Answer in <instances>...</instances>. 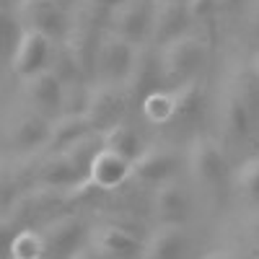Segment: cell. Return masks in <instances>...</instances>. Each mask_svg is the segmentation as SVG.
<instances>
[{
  "mask_svg": "<svg viewBox=\"0 0 259 259\" xmlns=\"http://www.w3.org/2000/svg\"><path fill=\"white\" fill-rule=\"evenodd\" d=\"M158 52H161V70L166 85H182L189 80H197V73L207 62L205 39L194 36L192 31L168 41L166 47H158Z\"/></svg>",
  "mask_w": 259,
  "mask_h": 259,
  "instance_id": "obj_1",
  "label": "cell"
},
{
  "mask_svg": "<svg viewBox=\"0 0 259 259\" xmlns=\"http://www.w3.org/2000/svg\"><path fill=\"white\" fill-rule=\"evenodd\" d=\"M135 55H138V45L114 34L112 29H106L101 36V45H99V55H96L94 80L127 85L133 65H135Z\"/></svg>",
  "mask_w": 259,
  "mask_h": 259,
  "instance_id": "obj_2",
  "label": "cell"
},
{
  "mask_svg": "<svg viewBox=\"0 0 259 259\" xmlns=\"http://www.w3.org/2000/svg\"><path fill=\"white\" fill-rule=\"evenodd\" d=\"M18 18L21 29H34L50 36L55 45L68 39L73 21L57 0H18Z\"/></svg>",
  "mask_w": 259,
  "mask_h": 259,
  "instance_id": "obj_3",
  "label": "cell"
},
{
  "mask_svg": "<svg viewBox=\"0 0 259 259\" xmlns=\"http://www.w3.org/2000/svg\"><path fill=\"white\" fill-rule=\"evenodd\" d=\"M127 85L117 83H91V94H89V106H85V119L91 122L96 133H104L112 124L124 119L127 112Z\"/></svg>",
  "mask_w": 259,
  "mask_h": 259,
  "instance_id": "obj_4",
  "label": "cell"
},
{
  "mask_svg": "<svg viewBox=\"0 0 259 259\" xmlns=\"http://www.w3.org/2000/svg\"><path fill=\"white\" fill-rule=\"evenodd\" d=\"M45 239V256H73L89 244V226L78 215H55L39 228Z\"/></svg>",
  "mask_w": 259,
  "mask_h": 259,
  "instance_id": "obj_5",
  "label": "cell"
},
{
  "mask_svg": "<svg viewBox=\"0 0 259 259\" xmlns=\"http://www.w3.org/2000/svg\"><path fill=\"white\" fill-rule=\"evenodd\" d=\"M34 179L45 192H83V189H89L85 171L65 150H50V156L39 163Z\"/></svg>",
  "mask_w": 259,
  "mask_h": 259,
  "instance_id": "obj_6",
  "label": "cell"
},
{
  "mask_svg": "<svg viewBox=\"0 0 259 259\" xmlns=\"http://www.w3.org/2000/svg\"><path fill=\"white\" fill-rule=\"evenodd\" d=\"M52 50H55V41L45 34H39L34 29H21L18 41L13 47L11 55V70L16 78L26 80L41 70L50 68V60H52Z\"/></svg>",
  "mask_w": 259,
  "mask_h": 259,
  "instance_id": "obj_7",
  "label": "cell"
},
{
  "mask_svg": "<svg viewBox=\"0 0 259 259\" xmlns=\"http://www.w3.org/2000/svg\"><path fill=\"white\" fill-rule=\"evenodd\" d=\"M189 168L194 182L205 189H218L228 179V158L221 145L210 138H194L189 150Z\"/></svg>",
  "mask_w": 259,
  "mask_h": 259,
  "instance_id": "obj_8",
  "label": "cell"
},
{
  "mask_svg": "<svg viewBox=\"0 0 259 259\" xmlns=\"http://www.w3.org/2000/svg\"><path fill=\"white\" fill-rule=\"evenodd\" d=\"M89 246L99 256L133 259L143 256V239L122 223H99L89 231Z\"/></svg>",
  "mask_w": 259,
  "mask_h": 259,
  "instance_id": "obj_9",
  "label": "cell"
},
{
  "mask_svg": "<svg viewBox=\"0 0 259 259\" xmlns=\"http://www.w3.org/2000/svg\"><path fill=\"white\" fill-rule=\"evenodd\" d=\"M192 16L187 0H153V24H150V45L166 47L168 41L184 36L192 29Z\"/></svg>",
  "mask_w": 259,
  "mask_h": 259,
  "instance_id": "obj_10",
  "label": "cell"
},
{
  "mask_svg": "<svg viewBox=\"0 0 259 259\" xmlns=\"http://www.w3.org/2000/svg\"><path fill=\"white\" fill-rule=\"evenodd\" d=\"M184 161L171 148H145L143 156L133 161V179L148 187H158L182 174Z\"/></svg>",
  "mask_w": 259,
  "mask_h": 259,
  "instance_id": "obj_11",
  "label": "cell"
},
{
  "mask_svg": "<svg viewBox=\"0 0 259 259\" xmlns=\"http://www.w3.org/2000/svg\"><path fill=\"white\" fill-rule=\"evenodd\" d=\"M150 24H153V0H127L109 16V29L138 47L150 41Z\"/></svg>",
  "mask_w": 259,
  "mask_h": 259,
  "instance_id": "obj_12",
  "label": "cell"
},
{
  "mask_svg": "<svg viewBox=\"0 0 259 259\" xmlns=\"http://www.w3.org/2000/svg\"><path fill=\"white\" fill-rule=\"evenodd\" d=\"M89 189L96 192H117L133 179V161L114 153L112 148H99L89 166Z\"/></svg>",
  "mask_w": 259,
  "mask_h": 259,
  "instance_id": "obj_13",
  "label": "cell"
},
{
  "mask_svg": "<svg viewBox=\"0 0 259 259\" xmlns=\"http://www.w3.org/2000/svg\"><path fill=\"white\" fill-rule=\"evenodd\" d=\"M161 85H166L163 70H161V52L158 47H153L148 41V45L138 47L133 73H130V80H127V94L143 99L145 94L161 89Z\"/></svg>",
  "mask_w": 259,
  "mask_h": 259,
  "instance_id": "obj_14",
  "label": "cell"
},
{
  "mask_svg": "<svg viewBox=\"0 0 259 259\" xmlns=\"http://www.w3.org/2000/svg\"><path fill=\"white\" fill-rule=\"evenodd\" d=\"M50 130L52 119L29 106L11 124V143L18 153H34L39 148H50Z\"/></svg>",
  "mask_w": 259,
  "mask_h": 259,
  "instance_id": "obj_15",
  "label": "cell"
},
{
  "mask_svg": "<svg viewBox=\"0 0 259 259\" xmlns=\"http://www.w3.org/2000/svg\"><path fill=\"white\" fill-rule=\"evenodd\" d=\"M153 215L158 223H177V226H187L189 215H192V200L189 192L177 182H163L158 187H153Z\"/></svg>",
  "mask_w": 259,
  "mask_h": 259,
  "instance_id": "obj_16",
  "label": "cell"
},
{
  "mask_svg": "<svg viewBox=\"0 0 259 259\" xmlns=\"http://www.w3.org/2000/svg\"><path fill=\"white\" fill-rule=\"evenodd\" d=\"M24 89H26V99L29 106L36 109L39 114H45L50 119H55L62 112V91H65V83L47 68L31 78L24 80Z\"/></svg>",
  "mask_w": 259,
  "mask_h": 259,
  "instance_id": "obj_17",
  "label": "cell"
},
{
  "mask_svg": "<svg viewBox=\"0 0 259 259\" xmlns=\"http://www.w3.org/2000/svg\"><path fill=\"white\" fill-rule=\"evenodd\" d=\"M189 249V239L184 226L177 223H158L143 239V256L148 259H179Z\"/></svg>",
  "mask_w": 259,
  "mask_h": 259,
  "instance_id": "obj_18",
  "label": "cell"
},
{
  "mask_svg": "<svg viewBox=\"0 0 259 259\" xmlns=\"http://www.w3.org/2000/svg\"><path fill=\"white\" fill-rule=\"evenodd\" d=\"M140 114L153 127H168L179 119V94L174 85H161L140 99Z\"/></svg>",
  "mask_w": 259,
  "mask_h": 259,
  "instance_id": "obj_19",
  "label": "cell"
},
{
  "mask_svg": "<svg viewBox=\"0 0 259 259\" xmlns=\"http://www.w3.org/2000/svg\"><path fill=\"white\" fill-rule=\"evenodd\" d=\"M89 133H96V130L85 119V114H57L50 130V150H65Z\"/></svg>",
  "mask_w": 259,
  "mask_h": 259,
  "instance_id": "obj_20",
  "label": "cell"
},
{
  "mask_svg": "<svg viewBox=\"0 0 259 259\" xmlns=\"http://www.w3.org/2000/svg\"><path fill=\"white\" fill-rule=\"evenodd\" d=\"M101 143H104V148H112L114 153L124 156L127 161L140 158L143 150H145V143H143L140 133L133 124H127L124 119L112 124L109 130H104V133H101Z\"/></svg>",
  "mask_w": 259,
  "mask_h": 259,
  "instance_id": "obj_21",
  "label": "cell"
},
{
  "mask_svg": "<svg viewBox=\"0 0 259 259\" xmlns=\"http://www.w3.org/2000/svg\"><path fill=\"white\" fill-rule=\"evenodd\" d=\"M223 127L233 138H246L251 130V106L239 91H233L223 104Z\"/></svg>",
  "mask_w": 259,
  "mask_h": 259,
  "instance_id": "obj_22",
  "label": "cell"
},
{
  "mask_svg": "<svg viewBox=\"0 0 259 259\" xmlns=\"http://www.w3.org/2000/svg\"><path fill=\"white\" fill-rule=\"evenodd\" d=\"M45 256V239L41 231L31 226H21L11 241V259H39Z\"/></svg>",
  "mask_w": 259,
  "mask_h": 259,
  "instance_id": "obj_23",
  "label": "cell"
},
{
  "mask_svg": "<svg viewBox=\"0 0 259 259\" xmlns=\"http://www.w3.org/2000/svg\"><path fill=\"white\" fill-rule=\"evenodd\" d=\"M21 194H24V184H21L18 174L8 163H0V212L11 215V210L21 200Z\"/></svg>",
  "mask_w": 259,
  "mask_h": 259,
  "instance_id": "obj_24",
  "label": "cell"
},
{
  "mask_svg": "<svg viewBox=\"0 0 259 259\" xmlns=\"http://www.w3.org/2000/svg\"><path fill=\"white\" fill-rule=\"evenodd\" d=\"M239 187L251 205H259V158H249L239 171Z\"/></svg>",
  "mask_w": 259,
  "mask_h": 259,
  "instance_id": "obj_25",
  "label": "cell"
},
{
  "mask_svg": "<svg viewBox=\"0 0 259 259\" xmlns=\"http://www.w3.org/2000/svg\"><path fill=\"white\" fill-rule=\"evenodd\" d=\"M187 8H189V16L194 24H202V21H210L215 18V13L221 11V0H187Z\"/></svg>",
  "mask_w": 259,
  "mask_h": 259,
  "instance_id": "obj_26",
  "label": "cell"
},
{
  "mask_svg": "<svg viewBox=\"0 0 259 259\" xmlns=\"http://www.w3.org/2000/svg\"><path fill=\"white\" fill-rule=\"evenodd\" d=\"M16 223L11 215L0 212V256H11V241H13V233H16Z\"/></svg>",
  "mask_w": 259,
  "mask_h": 259,
  "instance_id": "obj_27",
  "label": "cell"
},
{
  "mask_svg": "<svg viewBox=\"0 0 259 259\" xmlns=\"http://www.w3.org/2000/svg\"><path fill=\"white\" fill-rule=\"evenodd\" d=\"M127 0H85V6H91V8H99V11H106V13H112L117 11L119 6H124Z\"/></svg>",
  "mask_w": 259,
  "mask_h": 259,
  "instance_id": "obj_28",
  "label": "cell"
},
{
  "mask_svg": "<svg viewBox=\"0 0 259 259\" xmlns=\"http://www.w3.org/2000/svg\"><path fill=\"white\" fill-rule=\"evenodd\" d=\"M251 239H254V244L259 246V215L251 221Z\"/></svg>",
  "mask_w": 259,
  "mask_h": 259,
  "instance_id": "obj_29",
  "label": "cell"
}]
</instances>
